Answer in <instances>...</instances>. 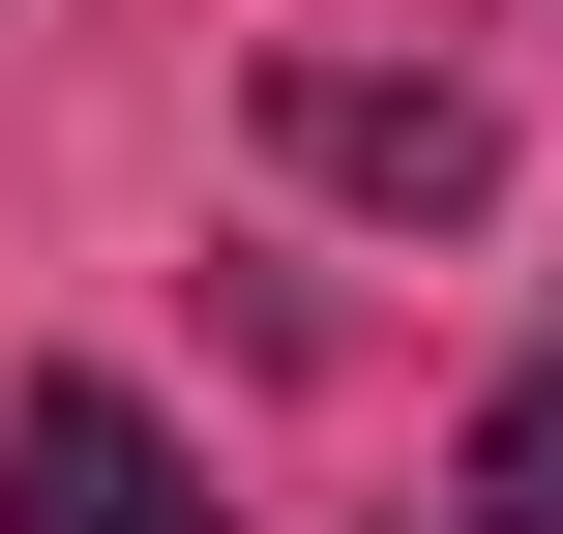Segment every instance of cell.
Wrapping results in <instances>:
<instances>
[{"label": "cell", "instance_id": "cell-1", "mask_svg": "<svg viewBox=\"0 0 563 534\" xmlns=\"http://www.w3.org/2000/svg\"><path fill=\"white\" fill-rule=\"evenodd\" d=\"M267 149L327 178V208H386V238H475L505 208V89H445V59H267Z\"/></svg>", "mask_w": 563, "mask_h": 534}, {"label": "cell", "instance_id": "cell-3", "mask_svg": "<svg viewBox=\"0 0 563 534\" xmlns=\"http://www.w3.org/2000/svg\"><path fill=\"white\" fill-rule=\"evenodd\" d=\"M445 505H475V534H563V357H505V386H475V446H445Z\"/></svg>", "mask_w": 563, "mask_h": 534}, {"label": "cell", "instance_id": "cell-2", "mask_svg": "<svg viewBox=\"0 0 563 534\" xmlns=\"http://www.w3.org/2000/svg\"><path fill=\"white\" fill-rule=\"evenodd\" d=\"M0 534H238V505L178 476V416H148V386H89V357H59V386H0Z\"/></svg>", "mask_w": 563, "mask_h": 534}]
</instances>
